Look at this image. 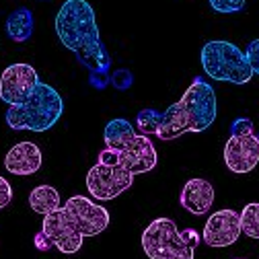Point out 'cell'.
Returning <instances> with one entry per match:
<instances>
[{
    "mask_svg": "<svg viewBox=\"0 0 259 259\" xmlns=\"http://www.w3.org/2000/svg\"><path fill=\"white\" fill-rule=\"evenodd\" d=\"M56 33L62 46L70 50L89 70L91 87L105 89L111 82V58L99 33L93 7L87 0H66L56 15Z\"/></svg>",
    "mask_w": 259,
    "mask_h": 259,
    "instance_id": "6da1fadb",
    "label": "cell"
},
{
    "mask_svg": "<svg viewBox=\"0 0 259 259\" xmlns=\"http://www.w3.org/2000/svg\"><path fill=\"white\" fill-rule=\"evenodd\" d=\"M216 111L218 105L214 89L206 80L196 78L181 99L163 113V123H160L156 136L160 140H175L187 132H204L214 123Z\"/></svg>",
    "mask_w": 259,
    "mask_h": 259,
    "instance_id": "7a4b0ae2",
    "label": "cell"
},
{
    "mask_svg": "<svg viewBox=\"0 0 259 259\" xmlns=\"http://www.w3.org/2000/svg\"><path fill=\"white\" fill-rule=\"evenodd\" d=\"M64 113V101L60 93L41 82L35 87L27 99L19 105H11L7 111V123L11 130H27V132H46Z\"/></svg>",
    "mask_w": 259,
    "mask_h": 259,
    "instance_id": "3957f363",
    "label": "cell"
},
{
    "mask_svg": "<svg viewBox=\"0 0 259 259\" xmlns=\"http://www.w3.org/2000/svg\"><path fill=\"white\" fill-rule=\"evenodd\" d=\"M204 72L220 82L247 84L253 76L247 54L231 41H208L202 48Z\"/></svg>",
    "mask_w": 259,
    "mask_h": 259,
    "instance_id": "277c9868",
    "label": "cell"
},
{
    "mask_svg": "<svg viewBox=\"0 0 259 259\" xmlns=\"http://www.w3.org/2000/svg\"><path fill=\"white\" fill-rule=\"evenodd\" d=\"M142 249L150 259H193L191 245L185 243L177 224L169 218L152 220L142 233Z\"/></svg>",
    "mask_w": 259,
    "mask_h": 259,
    "instance_id": "5b68a950",
    "label": "cell"
},
{
    "mask_svg": "<svg viewBox=\"0 0 259 259\" xmlns=\"http://www.w3.org/2000/svg\"><path fill=\"white\" fill-rule=\"evenodd\" d=\"M224 163L233 173H249L259 163V136H255L253 121L237 117L231 125V138L224 146Z\"/></svg>",
    "mask_w": 259,
    "mask_h": 259,
    "instance_id": "8992f818",
    "label": "cell"
},
{
    "mask_svg": "<svg viewBox=\"0 0 259 259\" xmlns=\"http://www.w3.org/2000/svg\"><path fill=\"white\" fill-rule=\"evenodd\" d=\"M134 177L136 175H132L121 165H109L97 160V165H93L87 175V189L95 200L107 202L121 196L125 189L132 187Z\"/></svg>",
    "mask_w": 259,
    "mask_h": 259,
    "instance_id": "52a82bcc",
    "label": "cell"
},
{
    "mask_svg": "<svg viewBox=\"0 0 259 259\" xmlns=\"http://www.w3.org/2000/svg\"><path fill=\"white\" fill-rule=\"evenodd\" d=\"M64 210L68 212L70 220L82 237H97L109 226V212L103 206L89 200L87 196L68 198L64 204Z\"/></svg>",
    "mask_w": 259,
    "mask_h": 259,
    "instance_id": "ba28073f",
    "label": "cell"
},
{
    "mask_svg": "<svg viewBox=\"0 0 259 259\" xmlns=\"http://www.w3.org/2000/svg\"><path fill=\"white\" fill-rule=\"evenodd\" d=\"M39 76L31 64H11L0 76V99L7 105H19L35 91Z\"/></svg>",
    "mask_w": 259,
    "mask_h": 259,
    "instance_id": "9c48e42d",
    "label": "cell"
},
{
    "mask_svg": "<svg viewBox=\"0 0 259 259\" xmlns=\"http://www.w3.org/2000/svg\"><path fill=\"white\" fill-rule=\"evenodd\" d=\"M41 231L50 237V241L54 243V247L60 253H78L82 247V235L76 231L74 222L70 220L68 212L64 208H58L56 212L44 216V224H41Z\"/></svg>",
    "mask_w": 259,
    "mask_h": 259,
    "instance_id": "30bf717a",
    "label": "cell"
},
{
    "mask_svg": "<svg viewBox=\"0 0 259 259\" xmlns=\"http://www.w3.org/2000/svg\"><path fill=\"white\" fill-rule=\"evenodd\" d=\"M241 237V216L235 210L214 212L204 226L202 239L210 247H231Z\"/></svg>",
    "mask_w": 259,
    "mask_h": 259,
    "instance_id": "8fae6325",
    "label": "cell"
},
{
    "mask_svg": "<svg viewBox=\"0 0 259 259\" xmlns=\"http://www.w3.org/2000/svg\"><path fill=\"white\" fill-rule=\"evenodd\" d=\"M156 150L150 142L148 136L136 134V138L130 142L123 150H119V165L123 169H127L132 175H140V173H148L156 167Z\"/></svg>",
    "mask_w": 259,
    "mask_h": 259,
    "instance_id": "7c38bea8",
    "label": "cell"
},
{
    "mask_svg": "<svg viewBox=\"0 0 259 259\" xmlns=\"http://www.w3.org/2000/svg\"><path fill=\"white\" fill-rule=\"evenodd\" d=\"M5 167L13 175H33L41 167V150L35 142H19L5 156Z\"/></svg>",
    "mask_w": 259,
    "mask_h": 259,
    "instance_id": "4fadbf2b",
    "label": "cell"
},
{
    "mask_svg": "<svg viewBox=\"0 0 259 259\" xmlns=\"http://www.w3.org/2000/svg\"><path fill=\"white\" fill-rule=\"evenodd\" d=\"M179 204L183 210H187L189 214H196V216L210 212V208L214 204L212 183L206 179H189L181 189Z\"/></svg>",
    "mask_w": 259,
    "mask_h": 259,
    "instance_id": "5bb4252c",
    "label": "cell"
},
{
    "mask_svg": "<svg viewBox=\"0 0 259 259\" xmlns=\"http://www.w3.org/2000/svg\"><path fill=\"white\" fill-rule=\"evenodd\" d=\"M136 138V127L130 123L127 119H111L107 125H105V132H103V140H105V146L109 150H123L130 142Z\"/></svg>",
    "mask_w": 259,
    "mask_h": 259,
    "instance_id": "9a60e30c",
    "label": "cell"
},
{
    "mask_svg": "<svg viewBox=\"0 0 259 259\" xmlns=\"http://www.w3.org/2000/svg\"><path fill=\"white\" fill-rule=\"evenodd\" d=\"M33 13H31L29 9L21 7L17 11H13L7 19V35L17 41V44H23L31 37V33H33Z\"/></svg>",
    "mask_w": 259,
    "mask_h": 259,
    "instance_id": "2e32d148",
    "label": "cell"
},
{
    "mask_svg": "<svg viewBox=\"0 0 259 259\" xmlns=\"http://www.w3.org/2000/svg\"><path fill=\"white\" fill-rule=\"evenodd\" d=\"M29 206L33 212L48 216L52 212H56L58 208H62L60 204V193L56 187L52 185H37L35 189H31L29 193Z\"/></svg>",
    "mask_w": 259,
    "mask_h": 259,
    "instance_id": "e0dca14e",
    "label": "cell"
},
{
    "mask_svg": "<svg viewBox=\"0 0 259 259\" xmlns=\"http://www.w3.org/2000/svg\"><path fill=\"white\" fill-rule=\"evenodd\" d=\"M160 123H163V113L156 109H142L136 117V130L142 136H156Z\"/></svg>",
    "mask_w": 259,
    "mask_h": 259,
    "instance_id": "ac0fdd59",
    "label": "cell"
},
{
    "mask_svg": "<svg viewBox=\"0 0 259 259\" xmlns=\"http://www.w3.org/2000/svg\"><path fill=\"white\" fill-rule=\"evenodd\" d=\"M241 216V233H245L251 239H259V204H247L243 208V212H239Z\"/></svg>",
    "mask_w": 259,
    "mask_h": 259,
    "instance_id": "d6986e66",
    "label": "cell"
},
{
    "mask_svg": "<svg viewBox=\"0 0 259 259\" xmlns=\"http://www.w3.org/2000/svg\"><path fill=\"white\" fill-rule=\"evenodd\" d=\"M245 3L247 0H210V7L216 11V13H222V15H229V13H239L245 9Z\"/></svg>",
    "mask_w": 259,
    "mask_h": 259,
    "instance_id": "ffe728a7",
    "label": "cell"
},
{
    "mask_svg": "<svg viewBox=\"0 0 259 259\" xmlns=\"http://www.w3.org/2000/svg\"><path fill=\"white\" fill-rule=\"evenodd\" d=\"M245 54H247V60L251 64L253 74H259V39H253Z\"/></svg>",
    "mask_w": 259,
    "mask_h": 259,
    "instance_id": "44dd1931",
    "label": "cell"
},
{
    "mask_svg": "<svg viewBox=\"0 0 259 259\" xmlns=\"http://www.w3.org/2000/svg\"><path fill=\"white\" fill-rule=\"evenodd\" d=\"M11 200H13V187L5 177H0V210H5L11 204Z\"/></svg>",
    "mask_w": 259,
    "mask_h": 259,
    "instance_id": "7402d4cb",
    "label": "cell"
},
{
    "mask_svg": "<svg viewBox=\"0 0 259 259\" xmlns=\"http://www.w3.org/2000/svg\"><path fill=\"white\" fill-rule=\"evenodd\" d=\"M33 243H35V249H37V251H50V249L54 247V243L50 241V237H48V235H46L44 231L35 235V239H33Z\"/></svg>",
    "mask_w": 259,
    "mask_h": 259,
    "instance_id": "603a6c76",
    "label": "cell"
},
{
    "mask_svg": "<svg viewBox=\"0 0 259 259\" xmlns=\"http://www.w3.org/2000/svg\"><path fill=\"white\" fill-rule=\"evenodd\" d=\"M181 235H183V239H185V243H187V245H191L193 249L198 247V243H200V235H198L196 231L185 229V231H181Z\"/></svg>",
    "mask_w": 259,
    "mask_h": 259,
    "instance_id": "cb8c5ba5",
    "label": "cell"
}]
</instances>
